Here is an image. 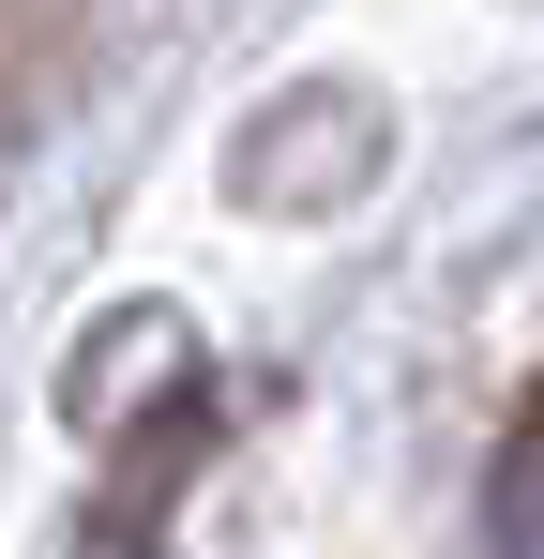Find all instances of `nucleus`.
<instances>
[{"label": "nucleus", "instance_id": "obj_1", "mask_svg": "<svg viewBox=\"0 0 544 559\" xmlns=\"http://www.w3.org/2000/svg\"><path fill=\"white\" fill-rule=\"evenodd\" d=\"M499 530H515V545H544V393L515 408V439H499Z\"/></svg>", "mask_w": 544, "mask_h": 559}]
</instances>
